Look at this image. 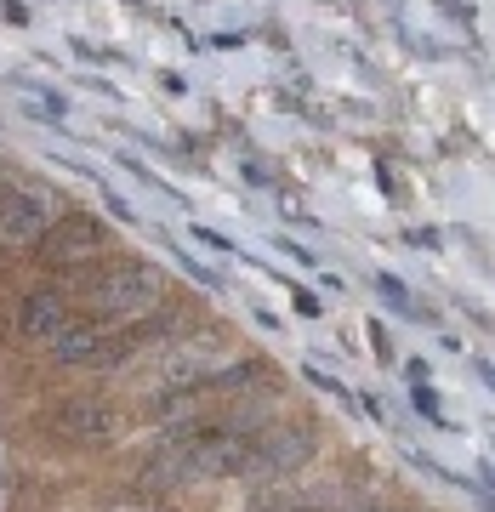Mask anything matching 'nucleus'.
Masks as SVG:
<instances>
[{
  "label": "nucleus",
  "instance_id": "11",
  "mask_svg": "<svg viewBox=\"0 0 495 512\" xmlns=\"http://www.w3.org/2000/svg\"><path fill=\"white\" fill-rule=\"evenodd\" d=\"M353 512H399V507H353Z\"/></svg>",
  "mask_w": 495,
  "mask_h": 512
},
{
  "label": "nucleus",
  "instance_id": "8",
  "mask_svg": "<svg viewBox=\"0 0 495 512\" xmlns=\"http://www.w3.org/2000/svg\"><path fill=\"white\" fill-rule=\"evenodd\" d=\"M63 325H69V296L63 291H29L18 302V336H29V342H52Z\"/></svg>",
  "mask_w": 495,
  "mask_h": 512
},
{
  "label": "nucleus",
  "instance_id": "3",
  "mask_svg": "<svg viewBox=\"0 0 495 512\" xmlns=\"http://www.w3.org/2000/svg\"><path fill=\"white\" fill-rule=\"evenodd\" d=\"M313 450H319L313 421H268V427H257V433L245 439L239 473L245 478H285V473H296L302 461H313Z\"/></svg>",
  "mask_w": 495,
  "mask_h": 512
},
{
  "label": "nucleus",
  "instance_id": "7",
  "mask_svg": "<svg viewBox=\"0 0 495 512\" xmlns=\"http://www.w3.org/2000/svg\"><path fill=\"white\" fill-rule=\"evenodd\" d=\"M40 245H46V256H52L57 268H74V262H92L97 251H109V228H103L97 217H74L69 211L63 222L46 228Z\"/></svg>",
  "mask_w": 495,
  "mask_h": 512
},
{
  "label": "nucleus",
  "instance_id": "6",
  "mask_svg": "<svg viewBox=\"0 0 495 512\" xmlns=\"http://www.w3.org/2000/svg\"><path fill=\"white\" fill-rule=\"evenodd\" d=\"M52 433L69 444H109L120 433V416L109 399H63L52 410Z\"/></svg>",
  "mask_w": 495,
  "mask_h": 512
},
{
  "label": "nucleus",
  "instance_id": "4",
  "mask_svg": "<svg viewBox=\"0 0 495 512\" xmlns=\"http://www.w3.org/2000/svg\"><path fill=\"white\" fill-rule=\"evenodd\" d=\"M63 217V200L40 183H18L0 194V251H35L46 228Z\"/></svg>",
  "mask_w": 495,
  "mask_h": 512
},
{
  "label": "nucleus",
  "instance_id": "1",
  "mask_svg": "<svg viewBox=\"0 0 495 512\" xmlns=\"http://www.w3.org/2000/svg\"><path fill=\"white\" fill-rule=\"evenodd\" d=\"M245 439L251 433H234L222 421H183L165 450L143 467L148 490H183V484H211V478H234L239 461H245Z\"/></svg>",
  "mask_w": 495,
  "mask_h": 512
},
{
  "label": "nucleus",
  "instance_id": "9",
  "mask_svg": "<svg viewBox=\"0 0 495 512\" xmlns=\"http://www.w3.org/2000/svg\"><path fill=\"white\" fill-rule=\"evenodd\" d=\"M376 291H382L387 302H393V308H404V313H416V302H410V296L399 291V279H387V274H382V279H376Z\"/></svg>",
  "mask_w": 495,
  "mask_h": 512
},
{
  "label": "nucleus",
  "instance_id": "10",
  "mask_svg": "<svg viewBox=\"0 0 495 512\" xmlns=\"http://www.w3.org/2000/svg\"><path fill=\"white\" fill-rule=\"evenodd\" d=\"M109 512H154L148 501H120V507H109Z\"/></svg>",
  "mask_w": 495,
  "mask_h": 512
},
{
  "label": "nucleus",
  "instance_id": "2",
  "mask_svg": "<svg viewBox=\"0 0 495 512\" xmlns=\"http://www.w3.org/2000/svg\"><path fill=\"white\" fill-rule=\"evenodd\" d=\"M160 302H165V274L148 268V262H126V268L103 274L92 285V296H86L92 319H109V325H131L148 308H160Z\"/></svg>",
  "mask_w": 495,
  "mask_h": 512
},
{
  "label": "nucleus",
  "instance_id": "5",
  "mask_svg": "<svg viewBox=\"0 0 495 512\" xmlns=\"http://www.w3.org/2000/svg\"><path fill=\"white\" fill-rule=\"evenodd\" d=\"M137 353L131 330H109V325H63L52 336V365L63 370H120Z\"/></svg>",
  "mask_w": 495,
  "mask_h": 512
}]
</instances>
